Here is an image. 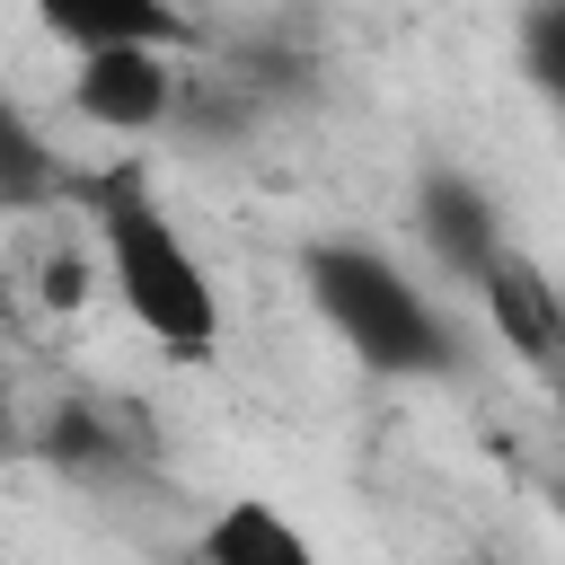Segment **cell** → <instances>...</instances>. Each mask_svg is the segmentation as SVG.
I'll return each mask as SVG.
<instances>
[{"mask_svg":"<svg viewBox=\"0 0 565 565\" xmlns=\"http://www.w3.org/2000/svg\"><path fill=\"white\" fill-rule=\"evenodd\" d=\"M88 212H97V256H106V282L124 300V318L168 344V353H212L221 344V300H212V274L194 265L185 230L168 221V203L141 185V168H106L79 185Z\"/></svg>","mask_w":565,"mask_h":565,"instance_id":"1","label":"cell"},{"mask_svg":"<svg viewBox=\"0 0 565 565\" xmlns=\"http://www.w3.org/2000/svg\"><path fill=\"white\" fill-rule=\"evenodd\" d=\"M300 282H309V309L335 327V344L362 371H380V380H433V371L459 362L450 318L371 238H309L300 247Z\"/></svg>","mask_w":565,"mask_h":565,"instance_id":"2","label":"cell"},{"mask_svg":"<svg viewBox=\"0 0 565 565\" xmlns=\"http://www.w3.org/2000/svg\"><path fill=\"white\" fill-rule=\"evenodd\" d=\"M71 106H79L97 132H159V124L177 115V53H168V44H106V53H79Z\"/></svg>","mask_w":565,"mask_h":565,"instance_id":"3","label":"cell"},{"mask_svg":"<svg viewBox=\"0 0 565 565\" xmlns=\"http://www.w3.org/2000/svg\"><path fill=\"white\" fill-rule=\"evenodd\" d=\"M477 300L494 309V335L556 388V380H565V300H556V282H547L521 247H503V256L477 274Z\"/></svg>","mask_w":565,"mask_h":565,"instance_id":"4","label":"cell"},{"mask_svg":"<svg viewBox=\"0 0 565 565\" xmlns=\"http://www.w3.org/2000/svg\"><path fill=\"white\" fill-rule=\"evenodd\" d=\"M415 230H424V247H433L459 282H477V274L512 247L494 194H486L477 177H459V168H424V185H415Z\"/></svg>","mask_w":565,"mask_h":565,"instance_id":"5","label":"cell"},{"mask_svg":"<svg viewBox=\"0 0 565 565\" xmlns=\"http://www.w3.org/2000/svg\"><path fill=\"white\" fill-rule=\"evenodd\" d=\"M44 18V35H62L71 53H106V44H194V26L177 18V0H26Z\"/></svg>","mask_w":565,"mask_h":565,"instance_id":"6","label":"cell"},{"mask_svg":"<svg viewBox=\"0 0 565 565\" xmlns=\"http://www.w3.org/2000/svg\"><path fill=\"white\" fill-rule=\"evenodd\" d=\"M203 565H318L309 530L291 512H274L265 494H230L203 521Z\"/></svg>","mask_w":565,"mask_h":565,"instance_id":"7","label":"cell"},{"mask_svg":"<svg viewBox=\"0 0 565 565\" xmlns=\"http://www.w3.org/2000/svg\"><path fill=\"white\" fill-rule=\"evenodd\" d=\"M521 62H530V79L565 106V0H539V9L521 18Z\"/></svg>","mask_w":565,"mask_h":565,"instance_id":"8","label":"cell"},{"mask_svg":"<svg viewBox=\"0 0 565 565\" xmlns=\"http://www.w3.org/2000/svg\"><path fill=\"white\" fill-rule=\"evenodd\" d=\"M35 194H44V159H35V141H26V132H9V203L26 212Z\"/></svg>","mask_w":565,"mask_h":565,"instance_id":"9","label":"cell"},{"mask_svg":"<svg viewBox=\"0 0 565 565\" xmlns=\"http://www.w3.org/2000/svg\"><path fill=\"white\" fill-rule=\"evenodd\" d=\"M556 424H565V380H556Z\"/></svg>","mask_w":565,"mask_h":565,"instance_id":"10","label":"cell"},{"mask_svg":"<svg viewBox=\"0 0 565 565\" xmlns=\"http://www.w3.org/2000/svg\"><path fill=\"white\" fill-rule=\"evenodd\" d=\"M547 503H556V521H565V486H556V494H547Z\"/></svg>","mask_w":565,"mask_h":565,"instance_id":"11","label":"cell"}]
</instances>
